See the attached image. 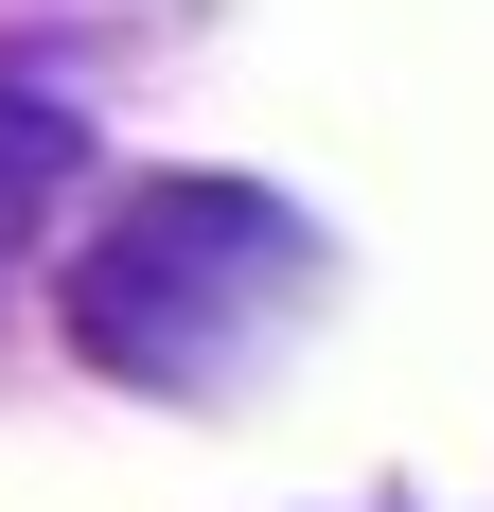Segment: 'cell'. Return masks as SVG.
<instances>
[{
  "instance_id": "cell-1",
  "label": "cell",
  "mask_w": 494,
  "mask_h": 512,
  "mask_svg": "<svg viewBox=\"0 0 494 512\" xmlns=\"http://www.w3.org/2000/svg\"><path fill=\"white\" fill-rule=\"evenodd\" d=\"M318 301V230L247 177H142L71 265V354L124 389H212L265 318Z\"/></svg>"
},
{
  "instance_id": "cell-2",
  "label": "cell",
  "mask_w": 494,
  "mask_h": 512,
  "mask_svg": "<svg viewBox=\"0 0 494 512\" xmlns=\"http://www.w3.org/2000/svg\"><path fill=\"white\" fill-rule=\"evenodd\" d=\"M71 177H89V124H71L53 89H18V71H0V265L53 230V195H71Z\"/></svg>"
}]
</instances>
